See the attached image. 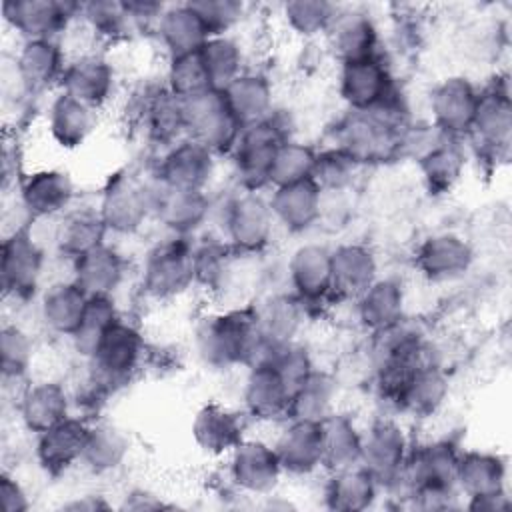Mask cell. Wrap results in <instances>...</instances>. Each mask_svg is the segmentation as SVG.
<instances>
[{
  "label": "cell",
  "instance_id": "6da1fadb",
  "mask_svg": "<svg viewBox=\"0 0 512 512\" xmlns=\"http://www.w3.org/2000/svg\"><path fill=\"white\" fill-rule=\"evenodd\" d=\"M198 358L214 370L252 366L258 362L264 342L252 304L234 306L204 316L194 330Z\"/></svg>",
  "mask_w": 512,
  "mask_h": 512
},
{
  "label": "cell",
  "instance_id": "7a4b0ae2",
  "mask_svg": "<svg viewBox=\"0 0 512 512\" xmlns=\"http://www.w3.org/2000/svg\"><path fill=\"white\" fill-rule=\"evenodd\" d=\"M192 284H196L192 238L170 234L146 252L140 272V288L150 300H174Z\"/></svg>",
  "mask_w": 512,
  "mask_h": 512
},
{
  "label": "cell",
  "instance_id": "3957f363",
  "mask_svg": "<svg viewBox=\"0 0 512 512\" xmlns=\"http://www.w3.org/2000/svg\"><path fill=\"white\" fill-rule=\"evenodd\" d=\"M148 346L140 328L122 316L108 328L88 362V376L110 394L128 384L144 366Z\"/></svg>",
  "mask_w": 512,
  "mask_h": 512
},
{
  "label": "cell",
  "instance_id": "277c9868",
  "mask_svg": "<svg viewBox=\"0 0 512 512\" xmlns=\"http://www.w3.org/2000/svg\"><path fill=\"white\" fill-rule=\"evenodd\" d=\"M290 138L286 124L274 112L242 128L232 148V166L240 190L260 192L270 186V170L278 148Z\"/></svg>",
  "mask_w": 512,
  "mask_h": 512
},
{
  "label": "cell",
  "instance_id": "5b68a950",
  "mask_svg": "<svg viewBox=\"0 0 512 512\" xmlns=\"http://www.w3.org/2000/svg\"><path fill=\"white\" fill-rule=\"evenodd\" d=\"M458 458V446L446 438H436L412 446L396 488H402L404 494L414 502L432 494L458 492Z\"/></svg>",
  "mask_w": 512,
  "mask_h": 512
},
{
  "label": "cell",
  "instance_id": "8992f818",
  "mask_svg": "<svg viewBox=\"0 0 512 512\" xmlns=\"http://www.w3.org/2000/svg\"><path fill=\"white\" fill-rule=\"evenodd\" d=\"M46 266V252L28 224L4 234L0 252V282L6 298L26 302L38 294Z\"/></svg>",
  "mask_w": 512,
  "mask_h": 512
},
{
  "label": "cell",
  "instance_id": "52a82bcc",
  "mask_svg": "<svg viewBox=\"0 0 512 512\" xmlns=\"http://www.w3.org/2000/svg\"><path fill=\"white\" fill-rule=\"evenodd\" d=\"M276 222L268 198L260 192L240 190L226 200L222 212V238L242 256H256L268 248Z\"/></svg>",
  "mask_w": 512,
  "mask_h": 512
},
{
  "label": "cell",
  "instance_id": "ba28073f",
  "mask_svg": "<svg viewBox=\"0 0 512 512\" xmlns=\"http://www.w3.org/2000/svg\"><path fill=\"white\" fill-rule=\"evenodd\" d=\"M154 182L146 184L132 172H116L108 178L98 212L108 232L128 236L138 232L152 216Z\"/></svg>",
  "mask_w": 512,
  "mask_h": 512
},
{
  "label": "cell",
  "instance_id": "9c48e42d",
  "mask_svg": "<svg viewBox=\"0 0 512 512\" xmlns=\"http://www.w3.org/2000/svg\"><path fill=\"white\" fill-rule=\"evenodd\" d=\"M186 136L208 148L214 156L230 154L242 124L230 110L222 90H208L184 100Z\"/></svg>",
  "mask_w": 512,
  "mask_h": 512
},
{
  "label": "cell",
  "instance_id": "30bf717a",
  "mask_svg": "<svg viewBox=\"0 0 512 512\" xmlns=\"http://www.w3.org/2000/svg\"><path fill=\"white\" fill-rule=\"evenodd\" d=\"M410 440L392 416L376 418L362 430L360 466H364L380 488H396L410 454Z\"/></svg>",
  "mask_w": 512,
  "mask_h": 512
},
{
  "label": "cell",
  "instance_id": "8fae6325",
  "mask_svg": "<svg viewBox=\"0 0 512 512\" xmlns=\"http://www.w3.org/2000/svg\"><path fill=\"white\" fill-rule=\"evenodd\" d=\"M82 2L68 0H4L0 10L6 26L26 40H60L62 32L80 18Z\"/></svg>",
  "mask_w": 512,
  "mask_h": 512
},
{
  "label": "cell",
  "instance_id": "7c38bea8",
  "mask_svg": "<svg viewBox=\"0 0 512 512\" xmlns=\"http://www.w3.org/2000/svg\"><path fill=\"white\" fill-rule=\"evenodd\" d=\"M228 476L244 494L270 496L278 488L284 470L274 444L244 436L228 454Z\"/></svg>",
  "mask_w": 512,
  "mask_h": 512
},
{
  "label": "cell",
  "instance_id": "4fadbf2b",
  "mask_svg": "<svg viewBox=\"0 0 512 512\" xmlns=\"http://www.w3.org/2000/svg\"><path fill=\"white\" fill-rule=\"evenodd\" d=\"M18 204L32 220H56L74 204L76 186L72 176L62 168H38L20 180Z\"/></svg>",
  "mask_w": 512,
  "mask_h": 512
},
{
  "label": "cell",
  "instance_id": "5bb4252c",
  "mask_svg": "<svg viewBox=\"0 0 512 512\" xmlns=\"http://www.w3.org/2000/svg\"><path fill=\"white\" fill-rule=\"evenodd\" d=\"M396 92L392 72L382 54L340 64L338 94L348 110H370Z\"/></svg>",
  "mask_w": 512,
  "mask_h": 512
},
{
  "label": "cell",
  "instance_id": "9a60e30c",
  "mask_svg": "<svg viewBox=\"0 0 512 512\" xmlns=\"http://www.w3.org/2000/svg\"><path fill=\"white\" fill-rule=\"evenodd\" d=\"M286 270L292 294L302 302L306 314L334 300L328 246L318 242L300 244L290 254Z\"/></svg>",
  "mask_w": 512,
  "mask_h": 512
},
{
  "label": "cell",
  "instance_id": "2e32d148",
  "mask_svg": "<svg viewBox=\"0 0 512 512\" xmlns=\"http://www.w3.org/2000/svg\"><path fill=\"white\" fill-rule=\"evenodd\" d=\"M480 90L466 76H448L430 92V124L450 138L464 140L472 128Z\"/></svg>",
  "mask_w": 512,
  "mask_h": 512
},
{
  "label": "cell",
  "instance_id": "e0dca14e",
  "mask_svg": "<svg viewBox=\"0 0 512 512\" xmlns=\"http://www.w3.org/2000/svg\"><path fill=\"white\" fill-rule=\"evenodd\" d=\"M214 168L216 156L186 136L162 152L154 170V180L170 188L206 192Z\"/></svg>",
  "mask_w": 512,
  "mask_h": 512
},
{
  "label": "cell",
  "instance_id": "ac0fdd59",
  "mask_svg": "<svg viewBox=\"0 0 512 512\" xmlns=\"http://www.w3.org/2000/svg\"><path fill=\"white\" fill-rule=\"evenodd\" d=\"M116 72L100 52H80L68 58L60 90L92 110H102L114 94Z\"/></svg>",
  "mask_w": 512,
  "mask_h": 512
},
{
  "label": "cell",
  "instance_id": "d6986e66",
  "mask_svg": "<svg viewBox=\"0 0 512 512\" xmlns=\"http://www.w3.org/2000/svg\"><path fill=\"white\" fill-rule=\"evenodd\" d=\"M136 122L154 146L166 150L186 138L184 100L174 96L166 84L150 86L136 102Z\"/></svg>",
  "mask_w": 512,
  "mask_h": 512
},
{
  "label": "cell",
  "instance_id": "ffe728a7",
  "mask_svg": "<svg viewBox=\"0 0 512 512\" xmlns=\"http://www.w3.org/2000/svg\"><path fill=\"white\" fill-rule=\"evenodd\" d=\"M90 420L68 416L42 434H36L34 458L48 476H62L82 464Z\"/></svg>",
  "mask_w": 512,
  "mask_h": 512
},
{
  "label": "cell",
  "instance_id": "44dd1931",
  "mask_svg": "<svg viewBox=\"0 0 512 512\" xmlns=\"http://www.w3.org/2000/svg\"><path fill=\"white\" fill-rule=\"evenodd\" d=\"M512 132V104L506 88V80L498 86L480 90L478 108L474 114L472 128L466 138H472L474 144L492 158L506 154Z\"/></svg>",
  "mask_w": 512,
  "mask_h": 512
},
{
  "label": "cell",
  "instance_id": "7402d4cb",
  "mask_svg": "<svg viewBox=\"0 0 512 512\" xmlns=\"http://www.w3.org/2000/svg\"><path fill=\"white\" fill-rule=\"evenodd\" d=\"M210 198L204 190L170 188L154 180L152 216L172 234L192 238L208 220Z\"/></svg>",
  "mask_w": 512,
  "mask_h": 512
},
{
  "label": "cell",
  "instance_id": "603a6c76",
  "mask_svg": "<svg viewBox=\"0 0 512 512\" xmlns=\"http://www.w3.org/2000/svg\"><path fill=\"white\" fill-rule=\"evenodd\" d=\"M290 396V386L268 362L248 366L242 386V404L246 416L266 424L288 420Z\"/></svg>",
  "mask_w": 512,
  "mask_h": 512
},
{
  "label": "cell",
  "instance_id": "cb8c5ba5",
  "mask_svg": "<svg viewBox=\"0 0 512 512\" xmlns=\"http://www.w3.org/2000/svg\"><path fill=\"white\" fill-rule=\"evenodd\" d=\"M12 62L26 94L36 96L60 88L68 58L60 40H26Z\"/></svg>",
  "mask_w": 512,
  "mask_h": 512
},
{
  "label": "cell",
  "instance_id": "d4e9b609",
  "mask_svg": "<svg viewBox=\"0 0 512 512\" xmlns=\"http://www.w3.org/2000/svg\"><path fill=\"white\" fill-rule=\"evenodd\" d=\"M70 408V392L62 382L50 378L26 382L16 400L18 418L22 426L34 436L66 420L70 416Z\"/></svg>",
  "mask_w": 512,
  "mask_h": 512
},
{
  "label": "cell",
  "instance_id": "484cf974",
  "mask_svg": "<svg viewBox=\"0 0 512 512\" xmlns=\"http://www.w3.org/2000/svg\"><path fill=\"white\" fill-rule=\"evenodd\" d=\"M474 262V250L456 232H438L416 248L414 264L428 282H450L464 276Z\"/></svg>",
  "mask_w": 512,
  "mask_h": 512
},
{
  "label": "cell",
  "instance_id": "4316f807",
  "mask_svg": "<svg viewBox=\"0 0 512 512\" xmlns=\"http://www.w3.org/2000/svg\"><path fill=\"white\" fill-rule=\"evenodd\" d=\"M266 198L276 226L290 234H302L322 218L324 192L312 178L274 186Z\"/></svg>",
  "mask_w": 512,
  "mask_h": 512
},
{
  "label": "cell",
  "instance_id": "83f0119b",
  "mask_svg": "<svg viewBox=\"0 0 512 512\" xmlns=\"http://www.w3.org/2000/svg\"><path fill=\"white\" fill-rule=\"evenodd\" d=\"M194 444L208 456H228L246 436L244 418L222 402H206L192 418Z\"/></svg>",
  "mask_w": 512,
  "mask_h": 512
},
{
  "label": "cell",
  "instance_id": "f1b7e54d",
  "mask_svg": "<svg viewBox=\"0 0 512 512\" xmlns=\"http://www.w3.org/2000/svg\"><path fill=\"white\" fill-rule=\"evenodd\" d=\"M274 448L284 474L308 476L322 468V424L314 420H286Z\"/></svg>",
  "mask_w": 512,
  "mask_h": 512
},
{
  "label": "cell",
  "instance_id": "f546056e",
  "mask_svg": "<svg viewBox=\"0 0 512 512\" xmlns=\"http://www.w3.org/2000/svg\"><path fill=\"white\" fill-rule=\"evenodd\" d=\"M328 48L338 64L378 54V28L362 8H340L326 32Z\"/></svg>",
  "mask_w": 512,
  "mask_h": 512
},
{
  "label": "cell",
  "instance_id": "4dcf8cb0",
  "mask_svg": "<svg viewBox=\"0 0 512 512\" xmlns=\"http://www.w3.org/2000/svg\"><path fill=\"white\" fill-rule=\"evenodd\" d=\"M334 300H356L376 278V254L360 242H346L330 250Z\"/></svg>",
  "mask_w": 512,
  "mask_h": 512
},
{
  "label": "cell",
  "instance_id": "1f68e13d",
  "mask_svg": "<svg viewBox=\"0 0 512 512\" xmlns=\"http://www.w3.org/2000/svg\"><path fill=\"white\" fill-rule=\"evenodd\" d=\"M72 280L88 296H114L126 278V258L102 242L72 262Z\"/></svg>",
  "mask_w": 512,
  "mask_h": 512
},
{
  "label": "cell",
  "instance_id": "d6a6232c",
  "mask_svg": "<svg viewBox=\"0 0 512 512\" xmlns=\"http://www.w3.org/2000/svg\"><path fill=\"white\" fill-rule=\"evenodd\" d=\"M90 296L70 278L58 280L40 292L38 316L44 328L56 336L72 338L86 312Z\"/></svg>",
  "mask_w": 512,
  "mask_h": 512
},
{
  "label": "cell",
  "instance_id": "836d02e7",
  "mask_svg": "<svg viewBox=\"0 0 512 512\" xmlns=\"http://www.w3.org/2000/svg\"><path fill=\"white\" fill-rule=\"evenodd\" d=\"M456 490L468 502L506 494V462L484 450H460L456 466Z\"/></svg>",
  "mask_w": 512,
  "mask_h": 512
},
{
  "label": "cell",
  "instance_id": "e575fe53",
  "mask_svg": "<svg viewBox=\"0 0 512 512\" xmlns=\"http://www.w3.org/2000/svg\"><path fill=\"white\" fill-rule=\"evenodd\" d=\"M354 302L358 324L370 332H382L404 320L406 294L404 286L390 276L376 278Z\"/></svg>",
  "mask_w": 512,
  "mask_h": 512
},
{
  "label": "cell",
  "instance_id": "d590c367",
  "mask_svg": "<svg viewBox=\"0 0 512 512\" xmlns=\"http://www.w3.org/2000/svg\"><path fill=\"white\" fill-rule=\"evenodd\" d=\"M252 310L264 348L294 342L306 316L302 302L292 292L266 294L252 304Z\"/></svg>",
  "mask_w": 512,
  "mask_h": 512
},
{
  "label": "cell",
  "instance_id": "8d00e7d4",
  "mask_svg": "<svg viewBox=\"0 0 512 512\" xmlns=\"http://www.w3.org/2000/svg\"><path fill=\"white\" fill-rule=\"evenodd\" d=\"M94 128L96 110L68 96L62 90L56 96H52L46 108V130L56 146L64 150H76L82 144H86Z\"/></svg>",
  "mask_w": 512,
  "mask_h": 512
},
{
  "label": "cell",
  "instance_id": "74e56055",
  "mask_svg": "<svg viewBox=\"0 0 512 512\" xmlns=\"http://www.w3.org/2000/svg\"><path fill=\"white\" fill-rule=\"evenodd\" d=\"M152 34L166 50L168 58L196 52L210 38L206 26L202 24L190 2L166 4Z\"/></svg>",
  "mask_w": 512,
  "mask_h": 512
},
{
  "label": "cell",
  "instance_id": "f35d334b",
  "mask_svg": "<svg viewBox=\"0 0 512 512\" xmlns=\"http://www.w3.org/2000/svg\"><path fill=\"white\" fill-rule=\"evenodd\" d=\"M448 390L450 382L442 362H424L412 372L396 412L410 414L414 418H430L446 402Z\"/></svg>",
  "mask_w": 512,
  "mask_h": 512
},
{
  "label": "cell",
  "instance_id": "ab89813d",
  "mask_svg": "<svg viewBox=\"0 0 512 512\" xmlns=\"http://www.w3.org/2000/svg\"><path fill=\"white\" fill-rule=\"evenodd\" d=\"M108 228L98 212V208H70L54 226V246L58 254L66 256L70 262L90 248L106 242Z\"/></svg>",
  "mask_w": 512,
  "mask_h": 512
},
{
  "label": "cell",
  "instance_id": "60d3db41",
  "mask_svg": "<svg viewBox=\"0 0 512 512\" xmlns=\"http://www.w3.org/2000/svg\"><path fill=\"white\" fill-rule=\"evenodd\" d=\"M222 94L242 126L260 122L274 112L272 82L262 72L244 70L222 90Z\"/></svg>",
  "mask_w": 512,
  "mask_h": 512
},
{
  "label": "cell",
  "instance_id": "b9f144b4",
  "mask_svg": "<svg viewBox=\"0 0 512 512\" xmlns=\"http://www.w3.org/2000/svg\"><path fill=\"white\" fill-rule=\"evenodd\" d=\"M322 424V468L326 472L342 470L360 464L362 450V428H358L356 420L346 414L334 410L328 414Z\"/></svg>",
  "mask_w": 512,
  "mask_h": 512
},
{
  "label": "cell",
  "instance_id": "7bdbcfd3",
  "mask_svg": "<svg viewBox=\"0 0 512 512\" xmlns=\"http://www.w3.org/2000/svg\"><path fill=\"white\" fill-rule=\"evenodd\" d=\"M460 142L444 136L416 160L430 194H448L460 182L466 168V154Z\"/></svg>",
  "mask_w": 512,
  "mask_h": 512
},
{
  "label": "cell",
  "instance_id": "ee69618b",
  "mask_svg": "<svg viewBox=\"0 0 512 512\" xmlns=\"http://www.w3.org/2000/svg\"><path fill=\"white\" fill-rule=\"evenodd\" d=\"M378 490L380 486L372 474L364 466L356 464L328 472V480L324 484V500L332 510L358 512L374 504Z\"/></svg>",
  "mask_w": 512,
  "mask_h": 512
},
{
  "label": "cell",
  "instance_id": "f6af8a7d",
  "mask_svg": "<svg viewBox=\"0 0 512 512\" xmlns=\"http://www.w3.org/2000/svg\"><path fill=\"white\" fill-rule=\"evenodd\" d=\"M338 380L334 374L314 368L292 392L288 420L320 422L336 410Z\"/></svg>",
  "mask_w": 512,
  "mask_h": 512
},
{
  "label": "cell",
  "instance_id": "bcb514c9",
  "mask_svg": "<svg viewBox=\"0 0 512 512\" xmlns=\"http://www.w3.org/2000/svg\"><path fill=\"white\" fill-rule=\"evenodd\" d=\"M130 454L128 434L114 422H90L82 466L92 474H110L118 470Z\"/></svg>",
  "mask_w": 512,
  "mask_h": 512
},
{
  "label": "cell",
  "instance_id": "7dc6e473",
  "mask_svg": "<svg viewBox=\"0 0 512 512\" xmlns=\"http://www.w3.org/2000/svg\"><path fill=\"white\" fill-rule=\"evenodd\" d=\"M78 20L96 40L108 44L128 40L138 32L134 20L126 10V4L120 0L82 2Z\"/></svg>",
  "mask_w": 512,
  "mask_h": 512
},
{
  "label": "cell",
  "instance_id": "c3c4849f",
  "mask_svg": "<svg viewBox=\"0 0 512 512\" xmlns=\"http://www.w3.org/2000/svg\"><path fill=\"white\" fill-rule=\"evenodd\" d=\"M202 62L214 90H224L244 72V52L238 40L230 34L210 36L200 48Z\"/></svg>",
  "mask_w": 512,
  "mask_h": 512
},
{
  "label": "cell",
  "instance_id": "681fc988",
  "mask_svg": "<svg viewBox=\"0 0 512 512\" xmlns=\"http://www.w3.org/2000/svg\"><path fill=\"white\" fill-rule=\"evenodd\" d=\"M120 316L122 314L114 302V296H90L82 322L70 338L76 354L88 360L94 354L102 336Z\"/></svg>",
  "mask_w": 512,
  "mask_h": 512
},
{
  "label": "cell",
  "instance_id": "f907efd6",
  "mask_svg": "<svg viewBox=\"0 0 512 512\" xmlns=\"http://www.w3.org/2000/svg\"><path fill=\"white\" fill-rule=\"evenodd\" d=\"M336 12L338 6L326 0H290L282 4L286 26L304 40L326 36Z\"/></svg>",
  "mask_w": 512,
  "mask_h": 512
},
{
  "label": "cell",
  "instance_id": "816d5d0a",
  "mask_svg": "<svg viewBox=\"0 0 512 512\" xmlns=\"http://www.w3.org/2000/svg\"><path fill=\"white\" fill-rule=\"evenodd\" d=\"M34 360V340L20 324H4L0 330L2 380L24 382Z\"/></svg>",
  "mask_w": 512,
  "mask_h": 512
},
{
  "label": "cell",
  "instance_id": "f5cc1de1",
  "mask_svg": "<svg viewBox=\"0 0 512 512\" xmlns=\"http://www.w3.org/2000/svg\"><path fill=\"white\" fill-rule=\"evenodd\" d=\"M164 84L174 96H178L182 100H188L202 92L214 90L210 76L206 72V66L202 62L200 50L184 54V56L168 58Z\"/></svg>",
  "mask_w": 512,
  "mask_h": 512
},
{
  "label": "cell",
  "instance_id": "db71d44e",
  "mask_svg": "<svg viewBox=\"0 0 512 512\" xmlns=\"http://www.w3.org/2000/svg\"><path fill=\"white\" fill-rule=\"evenodd\" d=\"M318 150L310 144L298 142L294 138H288L276 152V158L272 162L270 170V186H284L294 184L306 178H312L314 164H316Z\"/></svg>",
  "mask_w": 512,
  "mask_h": 512
},
{
  "label": "cell",
  "instance_id": "11a10c76",
  "mask_svg": "<svg viewBox=\"0 0 512 512\" xmlns=\"http://www.w3.org/2000/svg\"><path fill=\"white\" fill-rule=\"evenodd\" d=\"M258 362H268L284 378V382L290 386L292 392L316 368L308 348L296 340L288 344L264 348Z\"/></svg>",
  "mask_w": 512,
  "mask_h": 512
},
{
  "label": "cell",
  "instance_id": "9f6ffc18",
  "mask_svg": "<svg viewBox=\"0 0 512 512\" xmlns=\"http://www.w3.org/2000/svg\"><path fill=\"white\" fill-rule=\"evenodd\" d=\"M358 168L360 166L344 152L330 146L318 150L312 180L320 186L322 192H342L352 184Z\"/></svg>",
  "mask_w": 512,
  "mask_h": 512
},
{
  "label": "cell",
  "instance_id": "6f0895ef",
  "mask_svg": "<svg viewBox=\"0 0 512 512\" xmlns=\"http://www.w3.org/2000/svg\"><path fill=\"white\" fill-rule=\"evenodd\" d=\"M210 36L230 34L246 16V4L238 0H194L190 2Z\"/></svg>",
  "mask_w": 512,
  "mask_h": 512
},
{
  "label": "cell",
  "instance_id": "680465c9",
  "mask_svg": "<svg viewBox=\"0 0 512 512\" xmlns=\"http://www.w3.org/2000/svg\"><path fill=\"white\" fill-rule=\"evenodd\" d=\"M0 498L4 512H26L30 508V496L26 488L10 472H2L0 476Z\"/></svg>",
  "mask_w": 512,
  "mask_h": 512
},
{
  "label": "cell",
  "instance_id": "91938a15",
  "mask_svg": "<svg viewBox=\"0 0 512 512\" xmlns=\"http://www.w3.org/2000/svg\"><path fill=\"white\" fill-rule=\"evenodd\" d=\"M166 504L152 494L150 490L144 488H134L124 496V502L120 504V508H128V510H158L164 508Z\"/></svg>",
  "mask_w": 512,
  "mask_h": 512
},
{
  "label": "cell",
  "instance_id": "94428289",
  "mask_svg": "<svg viewBox=\"0 0 512 512\" xmlns=\"http://www.w3.org/2000/svg\"><path fill=\"white\" fill-rule=\"evenodd\" d=\"M108 508H112V504H108L100 494L74 496L72 500L62 504V510H74V512H96V510H108Z\"/></svg>",
  "mask_w": 512,
  "mask_h": 512
}]
</instances>
